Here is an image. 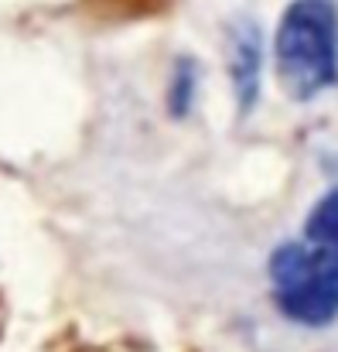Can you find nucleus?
<instances>
[{
    "mask_svg": "<svg viewBox=\"0 0 338 352\" xmlns=\"http://www.w3.org/2000/svg\"><path fill=\"white\" fill-rule=\"evenodd\" d=\"M260 62H263V48H260V31L253 21H239L232 28V41H229V69H232V86L239 96V107L249 110L256 103L260 93Z\"/></svg>",
    "mask_w": 338,
    "mask_h": 352,
    "instance_id": "7ed1b4c3",
    "label": "nucleus"
},
{
    "mask_svg": "<svg viewBox=\"0 0 338 352\" xmlns=\"http://www.w3.org/2000/svg\"><path fill=\"white\" fill-rule=\"evenodd\" d=\"M304 239H311V243H318V246L338 253V188H332V192L311 209V216H308V223H304Z\"/></svg>",
    "mask_w": 338,
    "mask_h": 352,
    "instance_id": "20e7f679",
    "label": "nucleus"
},
{
    "mask_svg": "<svg viewBox=\"0 0 338 352\" xmlns=\"http://www.w3.org/2000/svg\"><path fill=\"white\" fill-rule=\"evenodd\" d=\"M277 72L294 100L338 82V10L332 0H294L277 28Z\"/></svg>",
    "mask_w": 338,
    "mask_h": 352,
    "instance_id": "f257e3e1",
    "label": "nucleus"
},
{
    "mask_svg": "<svg viewBox=\"0 0 338 352\" xmlns=\"http://www.w3.org/2000/svg\"><path fill=\"white\" fill-rule=\"evenodd\" d=\"M277 308L297 325H332L338 318V253L304 239L284 243L270 260Z\"/></svg>",
    "mask_w": 338,
    "mask_h": 352,
    "instance_id": "f03ea898",
    "label": "nucleus"
},
{
    "mask_svg": "<svg viewBox=\"0 0 338 352\" xmlns=\"http://www.w3.org/2000/svg\"><path fill=\"white\" fill-rule=\"evenodd\" d=\"M192 86H195V69H192V62H181V65H178V76H174V93H171L174 113H185V110H188V103H192Z\"/></svg>",
    "mask_w": 338,
    "mask_h": 352,
    "instance_id": "39448f33",
    "label": "nucleus"
}]
</instances>
